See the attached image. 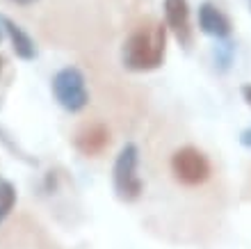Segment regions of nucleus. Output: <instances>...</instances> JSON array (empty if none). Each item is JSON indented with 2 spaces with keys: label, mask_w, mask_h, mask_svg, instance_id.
Returning <instances> with one entry per match:
<instances>
[{
  "label": "nucleus",
  "mask_w": 251,
  "mask_h": 249,
  "mask_svg": "<svg viewBox=\"0 0 251 249\" xmlns=\"http://www.w3.org/2000/svg\"><path fill=\"white\" fill-rule=\"evenodd\" d=\"M242 96H245V101L249 103V108H251V85H245V87H242Z\"/></svg>",
  "instance_id": "10"
},
{
  "label": "nucleus",
  "mask_w": 251,
  "mask_h": 249,
  "mask_svg": "<svg viewBox=\"0 0 251 249\" xmlns=\"http://www.w3.org/2000/svg\"><path fill=\"white\" fill-rule=\"evenodd\" d=\"M169 167H172L174 178L180 185H187V188L203 185L212 174L208 156L203 151H199L197 146H180L178 151H174Z\"/></svg>",
  "instance_id": "4"
},
{
  "label": "nucleus",
  "mask_w": 251,
  "mask_h": 249,
  "mask_svg": "<svg viewBox=\"0 0 251 249\" xmlns=\"http://www.w3.org/2000/svg\"><path fill=\"white\" fill-rule=\"evenodd\" d=\"M53 96L55 101L71 114H78L89 105V89H87L85 73L78 66H64L53 76Z\"/></svg>",
  "instance_id": "2"
},
{
  "label": "nucleus",
  "mask_w": 251,
  "mask_h": 249,
  "mask_svg": "<svg viewBox=\"0 0 251 249\" xmlns=\"http://www.w3.org/2000/svg\"><path fill=\"white\" fill-rule=\"evenodd\" d=\"M14 203H16V188L12 185V181L0 176V224L9 217V213L14 210Z\"/></svg>",
  "instance_id": "9"
},
{
  "label": "nucleus",
  "mask_w": 251,
  "mask_h": 249,
  "mask_svg": "<svg viewBox=\"0 0 251 249\" xmlns=\"http://www.w3.org/2000/svg\"><path fill=\"white\" fill-rule=\"evenodd\" d=\"M0 28H2V32L9 37L14 53H16L21 59H34L37 57V46H34L32 37H30L16 21H12L9 16H2V14H0Z\"/></svg>",
  "instance_id": "8"
},
{
  "label": "nucleus",
  "mask_w": 251,
  "mask_h": 249,
  "mask_svg": "<svg viewBox=\"0 0 251 249\" xmlns=\"http://www.w3.org/2000/svg\"><path fill=\"white\" fill-rule=\"evenodd\" d=\"M73 144H75V149H78L82 156H99V153H103L105 146L110 144V131H107V126L100 124V121L85 124L75 133Z\"/></svg>",
  "instance_id": "7"
},
{
  "label": "nucleus",
  "mask_w": 251,
  "mask_h": 249,
  "mask_svg": "<svg viewBox=\"0 0 251 249\" xmlns=\"http://www.w3.org/2000/svg\"><path fill=\"white\" fill-rule=\"evenodd\" d=\"M165 12V26L174 32V37L187 46L192 41V23H190V5L187 0H165L162 2Z\"/></svg>",
  "instance_id": "5"
},
{
  "label": "nucleus",
  "mask_w": 251,
  "mask_h": 249,
  "mask_svg": "<svg viewBox=\"0 0 251 249\" xmlns=\"http://www.w3.org/2000/svg\"><path fill=\"white\" fill-rule=\"evenodd\" d=\"M14 5H21V7H27V5H34L37 0H12Z\"/></svg>",
  "instance_id": "12"
},
{
  "label": "nucleus",
  "mask_w": 251,
  "mask_h": 249,
  "mask_svg": "<svg viewBox=\"0 0 251 249\" xmlns=\"http://www.w3.org/2000/svg\"><path fill=\"white\" fill-rule=\"evenodd\" d=\"M249 2H251V0H249Z\"/></svg>",
  "instance_id": "15"
},
{
  "label": "nucleus",
  "mask_w": 251,
  "mask_h": 249,
  "mask_svg": "<svg viewBox=\"0 0 251 249\" xmlns=\"http://www.w3.org/2000/svg\"><path fill=\"white\" fill-rule=\"evenodd\" d=\"M2 64H5V59H2V57H0V71H2Z\"/></svg>",
  "instance_id": "13"
},
{
  "label": "nucleus",
  "mask_w": 251,
  "mask_h": 249,
  "mask_svg": "<svg viewBox=\"0 0 251 249\" xmlns=\"http://www.w3.org/2000/svg\"><path fill=\"white\" fill-rule=\"evenodd\" d=\"M167 53V26L146 21L130 32L121 48V62L128 71H153L165 62Z\"/></svg>",
  "instance_id": "1"
},
{
  "label": "nucleus",
  "mask_w": 251,
  "mask_h": 249,
  "mask_svg": "<svg viewBox=\"0 0 251 249\" xmlns=\"http://www.w3.org/2000/svg\"><path fill=\"white\" fill-rule=\"evenodd\" d=\"M242 144H245V146H251V131H245V133H242Z\"/></svg>",
  "instance_id": "11"
},
{
  "label": "nucleus",
  "mask_w": 251,
  "mask_h": 249,
  "mask_svg": "<svg viewBox=\"0 0 251 249\" xmlns=\"http://www.w3.org/2000/svg\"><path fill=\"white\" fill-rule=\"evenodd\" d=\"M199 28L208 37H215L217 41H224L231 37V19L219 9L215 2H203L199 7Z\"/></svg>",
  "instance_id": "6"
},
{
  "label": "nucleus",
  "mask_w": 251,
  "mask_h": 249,
  "mask_svg": "<svg viewBox=\"0 0 251 249\" xmlns=\"http://www.w3.org/2000/svg\"><path fill=\"white\" fill-rule=\"evenodd\" d=\"M139 167V149L137 144H128L119 151V156L114 160L112 169V181H114V192L121 201H137L144 192V183L137 174Z\"/></svg>",
  "instance_id": "3"
},
{
  "label": "nucleus",
  "mask_w": 251,
  "mask_h": 249,
  "mask_svg": "<svg viewBox=\"0 0 251 249\" xmlns=\"http://www.w3.org/2000/svg\"><path fill=\"white\" fill-rule=\"evenodd\" d=\"M0 39H2V28H0Z\"/></svg>",
  "instance_id": "14"
}]
</instances>
